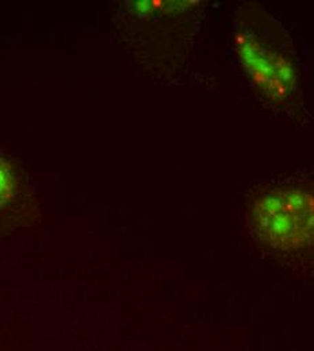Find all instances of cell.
I'll return each instance as SVG.
<instances>
[{
	"mask_svg": "<svg viewBox=\"0 0 314 351\" xmlns=\"http://www.w3.org/2000/svg\"><path fill=\"white\" fill-rule=\"evenodd\" d=\"M254 235L275 250L297 252L314 245V192L275 188L255 197L248 211Z\"/></svg>",
	"mask_w": 314,
	"mask_h": 351,
	"instance_id": "2",
	"label": "cell"
},
{
	"mask_svg": "<svg viewBox=\"0 0 314 351\" xmlns=\"http://www.w3.org/2000/svg\"><path fill=\"white\" fill-rule=\"evenodd\" d=\"M15 189V178L10 165L0 157V208L8 203Z\"/></svg>",
	"mask_w": 314,
	"mask_h": 351,
	"instance_id": "3",
	"label": "cell"
},
{
	"mask_svg": "<svg viewBox=\"0 0 314 351\" xmlns=\"http://www.w3.org/2000/svg\"><path fill=\"white\" fill-rule=\"evenodd\" d=\"M233 41L237 58L260 97L275 108H293L298 103L300 66L282 25L256 4L243 5Z\"/></svg>",
	"mask_w": 314,
	"mask_h": 351,
	"instance_id": "1",
	"label": "cell"
}]
</instances>
